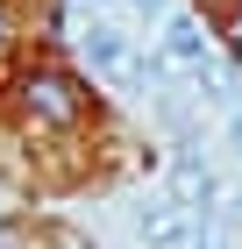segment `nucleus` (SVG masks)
<instances>
[{
	"label": "nucleus",
	"mask_w": 242,
	"mask_h": 249,
	"mask_svg": "<svg viewBox=\"0 0 242 249\" xmlns=\"http://www.w3.org/2000/svg\"><path fill=\"white\" fill-rule=\"evenodd\" d=\"M86 57H93V71H107L114 86H143V71H149V57H135L129 36H121V29H107V21H93V29H86Z\"/></svg>",
	"instance_id": "1"
},
{
	"label": "nucleus",
	"mask_w": 242,
	"mask_h": 249,
	"mask_svg": "<svg viewBox=\"0 0 242 249\" xmlns=\"http://www.w3.org/2000/svg\"><path fill=\"white\" fill-rule=\"evenodd\" d=\"M135 235H143L149 249H192L200 235H192V213L178 207V199H149V207H135Z\"/></svg>",
	"instance_id": "2"
},
{
	"label": "nucleus",
	"mask_w": 242,
	"mask_h": 249,
	"mask_svg": "<svg viewBox=\"0 0 242 249\" xmlns=\"http://www.w3.org/2000/svg\"><path fill=\"white\" fill-rule=\"evenodd\" d=\"M171 185H178V207H186L192 221H200V213L214 207V199H221V178L206 171L200 157H178V164H171Z\"/></svg>",
	"instance_id": "3"
},
{
	"label": "nucleus",
	"mask_w": 242,
	"mask_h": 249,
	"mask_svg": "<svg viewBox=\"0 0 242 249\" xmlns=\"http://www.w3.org/2000/svg\"><path fill=\"white\" fill-rule=\"evenodd\" d=\"M29 107H36L43 121H72V114H78V100H72V78L36 71V78H29Z\"/></svg>",
	"instance_id": "4"
},
{
	"label": "nucleus",
	"mask_w": 242,
	"mask_h": 249,
	"mask_svg": "<svg viewBox=\"0 0 242 249\" xmlns=\"http://www.w3.org/2000/svg\"><path fill=\"white\" fill-rule=\"evenodd\" d=\"M164 50H171V64H192V71H206V36H200V21H192V15H171Z\"/></svg>",
	"instance_id": "5"
},
{
	"label": "nucleus",
	"mask_w": 242,
	"mask_h": 249,
	"mask_svg": "<svg viewBox=\"0 0 242 249\" xmlns=\"http://www.w3.org/2000/svg\"><path fill=\"white\" fill-rule=\"evenodd\" d=\"M221 199H228V213H235V221H242V185H228Z\"/></svg>",
	"instance_id": "6"
},
{
	"label": "nucleus",
	"mask_w": 242,
	"mask_h": 249,
	"mask_svg": "<svg viewBox=\"0 0 242 249\" xmlns=\"http://www.w3.org/2000/svg\"><path fill=\"white\" fill-rule=\"evenodd\" d=\"M228 142H235V150H242V114H235V121H228Z\"/></svg>",
	"instance_id": "7"
},
{
	"label": "nucleus",
	"mask_w": 242,
	"mask_h": 249,
	"mask_svg": "<svg viewBox=\"0 0 242 249\" xmlns=\"http://www.w3.org/2000/svg\"><path fill=\"white\" fill-rule=\"evenodd\" d=\"M228 43H235V50H242V15H235V21H228Z\"/></svg>",
	"instance_id": "8"
},
{
	"label": "nucleus",
	"mask_w": 242,
	"mask_h": 249,
	"mask_svg": "<svg viewBox=\"0 0 242 249\" xmlns=\"http://www.w3.org/2000/svg\"><path fill=\"white\" fill-rule=\"evenodd\" d=\"M135 7H143V15H164V0H135Z\"/></svg>",
	"instance_id": "9"
},
{
	"label": "nucleus",
	"mask_w": 242,
	"mask_h": 249,
	"mask_svg": "<svg viewBox=\"0 0 242 249\" xmlns=\"http://www.w3.org/2000/svg\"><path fill=\"white\" fill-rule=\"evenodd\" d=\"M192 249H221V242H214V235H206V242H192Z\"/></svg>",
	"instance_id": "10"
},
{
	"label": "nucleus",
	"mask_w": 242,
	"mask_h": 249,
	"mask_svg": "<svg viewBox=\"0 0 242 249\" xmlns=\"http://www.w3.org/2000/svg\"><path fill=\"white\" fill-rule=\"evenodd\" d=\"M86 7H107V0H86Z\"/></svg>",
	"instance_id": "11"
}]
</instances>
